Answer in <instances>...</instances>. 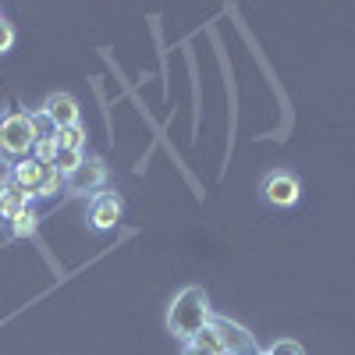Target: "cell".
I'll list each match as a JSON object with an SVG mask.
<instances>
[{"instance_id":"5bb4252c","label":"cell","mask_w":355,"mask_h":355,"mask_svg":"<svg viewBox=\"0 0 355 355\" xmlns=\"http://www.w3.org/2000/svg\"><path fill=\"white\" fill-rule=\"evenodd\" d=\"M28 121H33V132H36V142H43V139H53L57 135V125L46 117V110L40 107V110H33L28 114Z\"/></svg>"},{"instance_id":"52a82bcc","label":"cell","mask_w":355,"mask_h":355,"mask_svg":"<svg viewBox=\"0 0 355 355\" xmlns=\"http://www.w3.org/2000/svg\"><path fill=\"white\" fill-rule=\"evenodd\" d=\"M103 182H107V167H103V160L89 157V160H82L78 171L68 178V189H71V192H100Z\"/></svg>"},{"instance_id":"277c9868","label":"cell","mask_w":355,"mask_h":355,"mask_svg":"<svg viewBox=\"0 0 355 355\" xmlns=\"http://www.w3.org/2000/svg\"><path fill=\"white\" fill-rule=\"evenodd\" d=\"M299 196H302L299 178L288 174V171H274V174L263 182V199L270 202V206H277V210H288V206H295V202H299Z\"/></svg>"},{"instance_id":"8992f818","label":"cell","mask_w":355,"mask_h":355,"mask_svg":"<svg viewBox=\"0 0 355 355\" xmlns=\"http://www.w3.org/2000/svg\"><path fill=\"white\" fill-rule=\"evenodd\" d=\"M117 220H121V199H117L114 192L93 196V202H89V224H93L96 231H110Z\"/></svg>"},{"instance_id":"ac0fdd59","label":"cell","mask_w":355,"mask_h":355,"mask_svg":"<svg viewBox=\"0 0 355 355\" xmlns=\"http://www.w3.org/2000/svg\"><path fill=\"white\" fill-rule=\"evenodd\" d=\"M15 46V25L0 18V53H8Z\"/></svg>"},{"instance_id":"7c38bea8","label":"cell","mask_w":355,"mask_h":355,"mask_svg":"<svg viewBox=\"0 0 355 355\" xmlns=\"http://www.w3.org/2000/svg\"><path fill=\"white\" fill-rule=\"evenodd\" d=\"M82 160H85V157H82L78 150H57L50 167H53V171H61L64 178H71V174L78 171V164H82Z\"/></svg>"},{"instance_id":"ba28073f","label":"cell","mask_w":355,"mask_h":355,"mask_svg":"<svg viewBox=\"0 0 355 355\" xmlns=\"http://www.w3.org/2000/svg\"><path fill=\"white\" fill-rule=\"evenodd\" d=\"M43 110H46V117H50L57 128H71V125H78V100L68 96V93H53V96H46Z\"/></svg>"},{"instance_id":"4fadbf2b","label":"cell","mask_w":355,"mask_h":355,"mask_svg":"<svg viewBox=\"0 0 355 355\" xmlns=\"http://www.w3.org/2000/svg\"><path fill=\"white\" fill-rule=\"evenodd\" d=\"M64 189H68V178H64L61 171L50 167L46 178H43V185H40V196H36V199H53L57 192H64Z\"/></svg>"},{"instance_id":"6da1fadb","label":"cell","mask_w":355,"mask_h":355,"mask_svg":"<svg viewBox=\"0 0 355 355\" xmlns=\"http://www.w3.org/2000/svg\"><path fill=\"white\" fill-rule=\"evenodd\" d=\"M210 320H214V313H210V302H206V291L196 288V284H189V288L178 291L174 302H171V309H167V327H171V334H174L178 341H185V345H189L199 331L210 327Z\"/></svg>"},{"instance_id":"30bf717a","label":"cell","mask_w":355,"mask_h":355,"mask_svg":"<svg viewBox=\"0 0 355 355\" xmlns=\"http://www.w3.org/2000/svg\"><path fill=\"white\" fill-rule=\"evenodd\" d=\"M40 210H36V206H25V210L8 224L11 227V234H15V239H33V234H36V227H40Z\"/></svg>"},{"instance_id":"8fae6325","label":"cell","mask_w":355,"mask_h":355,"mask_svg":"<svg viewBox=\"0 0 355 355\" xmlns=\"http://www.w3.org/2000/svg\"><path fill=\"white\" fill-rule=\"evenodd\" d=\"M53 142H57V150H78V153H82V146H85V128H82V125L57 128Z\"/></svg>"},{"instance_id":"3957f363","label":"cell","mask_w":355,"mask_h":355,"mask_svg":"<svg viewBox=\"0 0 355 355\" xmlns=\"http://www.w3.org/2000/svg\"><path fill=\"white\" fill-rule=\"evenodd\" d=\"M210 327L217 331L220 345H224V355H263L259 352V341L249 327H242V323H234L227 316H214Z\"/></svg>"},{"instance_id":"d6986e66","label":"cell","mask_w":355,"mask_h":355,"mask_svg":"<svg viewBox=\"0 0 355 355\" xmlns=\"http://www.w3.org/2000/svg\"><path fill=\"white\" fill-rule=\"evenodd\" d=\"M185 355H214V352L202 348V345H196V341H189V345H185Z\"/></svg>"},{"instance_id":"7a4b0ae2","label":"cell","mask_w":355,"mask_h":355,"mask_svg":"<svg viewBox=\"0 0 355 355\" xmlns=\"http://www.w3.org/2000/svg\"><path fill=\"white\" fill-rule=\"evenodd\" d=\"M33 150H36V132H33L28 114H8L0 121V157L18 164L25 157H33Z\"/></svg>"},{"instance_id":"9a60e30c","label":"cell","mask_w":355,"mask_h":355,"mask_svg":"<svg viewBox=\"0 0 355 355\" xmlns=\"http://www.w3.org/2000/svg\"><path fill=\"white\" fill-rule=\"evenodd\" d=\"M192 341H196V345H202V348H210L214 355H224V345H220V338H217V331H214V327L199 331V334H196Z\"/></svg>"},{"instance_id":"9c48e42d","label":"cell","mask_w":355,"mask_h":355,"mask_svg":"<svg viewBox=\"0 0 355 355\" xmlns=\"http://www.w3.org/2000/svg\"><path fill=\"white\" fill-rule=\"evenodd\" d=\"M25 206H33V202H28V196H25L18 185H11V182L0 185V220L11 224V220L25 210Z\"/></svg>"},{"instance_id":"2e32d148","label":"cell","mask_w":355,"mask_h":355,"mask_svg":"<svg viewBox=\"0 0 355 355\" xmlns=\"http://www.w3.org/2000/svg\"><path fill=\"white\" fill-rule=\"evenodd\" d=\"M266 355H306V352H302V345H299V341L281 338V341H274L270 348H266Z\"/></svg>"},{"instance_id":"5b68a950","label":"cell","mask_w":355,"mask_h":355,"mask_svg":"<svg viewBox=\"0 0 355 355\" xmlns=\"http://www.w3.org/2000/svg\"><path fill=\"white\" fill-rule=\"evenodd\" d=\"M46 171H50V167L40 164L36 157H25V160L11 164V185H18V189L28 196V202H33V199L40 196V185H43Z\"/></svg>"},{"instance_id":"e0dca14e","label":"cell","mask_w":355,"mask_h":355,"mask_svg":"<svg viewBox=\"0 0 355 355\" xmlns=\"http://www.w3.org/2000/svg\"><path fill=\"white\" fill-rule=\"evenodd\" d=\"M53 153H57V142L53 139H43V142H36V150H33V157L40 160V164H53Z\"/></svg>"}]
</instances>
